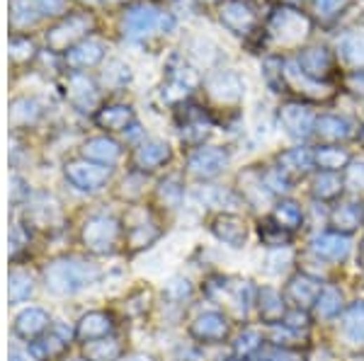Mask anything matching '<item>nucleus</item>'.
<instances>
[{
	"label": "nucleus",
	"mask_w": 364,
	"mask_h": 361,
	"mask_svg": "<svg viewBox=\"0 0 364 361\" xmlns=\"http://www.w3.org/2000/svg\"><path fill=\"white\" fill-rule=\"evenodd\" d=\"M342 291L338 287H323L313 303V310L320 320H333V317L340 315L342 310Z\"/></svg>",
	"instance_id": "nucleus-22"
},
{
	"label": "nucleus",
	"mask_w": 364,
	"mask_h": 361,
	"mask_svg": "<svg viewBox=\"0 0 364 361\" xmlns=\"http://www.w3.org/2000/svg\"><path fill=\"white\" fill-rule=\"evenodd\" d=\"M168 158H170V148L165 143H160V141L146 143L141 150H138V155H136L138 165H141V168H146V170L158 168V165H163Z\"/></svg>",
	"instance_id": "nucleus-29"
},
{
	"label": "nucleus",
	"mask_w": 364,
	"mask_h": 361,
	"mask_svg": "<svg viewBox=\"0 0 364 361\" xmlns=\"http://www.w3.org/2000/svg\"><path fill=\"white\" fill-rule=\"evenodd\" d=\"M119 344L115 339H93L85 342V359L88 361H117L119 359Z\"/></svg>",
	"instance_id": "nucleus-27"
},
{
	"label": "nucleus",
	"mask_w": 364,
	"mask_h": 361,
	"mask_svg": "<svg viewBox=\"0 0 364 361\" xmlns=\"http://www.w3.org/2000/svg\"><path fill=\"white\" fill-rule=\"evenodd\" d=\"M160 197L170 204V206H178L180 197H182V187L178 182H163V190H160Z\"/></svg>",
	"instance_id": "nucleus-38"
},
{
	"label": "nucleus",
	"mask_w": 364,
	"mask_h": 361,
	"mask_svg": "<svg viewBox=\"0 0 364 361\" xmlns=\"http://www.w3.org/2000/svg\"><path fill=\"white\" fill-rule=\"evenodd\" d=\"M71 361H88V359H71Z\"/></svg>",
	"instance_id": "nucleus-44"
},
{
	"label": "nucleus",
	"mask_w": 364,
	"mask_h": 361,
	"mask_svg": "<svg viewBox=\"0 0 364 361\" xmlns=\"http://www.w3.org/2000/svg\"><path fill=\"white\" fill-rule=\"evenodd\" d=\"M100 279V269L78 257H61L44 269V287L53 296H73Z\"/></svg>",
	"instance_id": "nucleus-1"
},
{
	"label": "nucleus",
	"mask_w": 364,
	"mask_h": 361,
	"mask_svg": "<svg viewBox=\"0 0 364 361\" xmlns=\"http://www.w3.org/2000/svg\"><path fill=\"white\" fill-rule=\"evenodd\" d=\"M228 160H231V155H228L226 148H221V145H202L200 150H195V153L190 155V160H187V165H190V170L195 172L197 177H216L219 172L226 170Z\"/></svg>",
	"instance_id": "nucleus-4"
},
{
	"label": "nucleus",
	"mask_w": 364,
	"mask_h": 361,
	"mask_svg": "<svg viewBox=\"0 0 364 361\" xmlns=\"http://www.w3.org/2000/svg\"><path fill=\"white\" fill-rule=\"evenodd\" d=\"M32 291H34V287H32V277L27 272H22V269H15L13 274H10V301L13 303H22V301H27L32 296Z\"/></svg>",
	"instance_id": "nucleus-31"
},
{
	"label": "nucleus",
	"mask_w": 364,
	"mask_h": 361,
	"mask_svg": "<svg viewBox=\"0 0 364 361\" xmlns=\"http://www.w3.org/2000/svg\"><path fill=\"white\" fill-rule=\"evenodd\" d=\"M10 361H27V359H25L22 352H13V354H10Z\"/></svg>",
	"instance_id": "nucleus-42"
},
{
	"label": "nucleus",
	"mask_w": 364,
	"mask_h": 361,
	"mask_svg": "<svg viewBox=\"0 0 364 361\" xmlns=\"http://www.w3.org/2000/svg\"><path fill=\"white\" fill-rule=\"evenodd\" d=\"M289 3H297V0H289Z\"/></svg>",
	"instance_id": "nucleus-46"
},
{
	"label": "nucleus",
	"mask_w": 364,
	"mask_h": 361,
	"mask_svg": "<svg viewBox=\"0 0 364 361\" xmlns=\"http://www.w3.org/2000/svg\"><path fill=\"white\" fill-rule=\"evenodd\" d=\"M299 68L308 75L311 80L318 83L320 78H328L330 68H333V61H330V53L325 51L323 46H311V48H304L299 53Z\"/></svg>",
	"instance_id": "nucleus-15"
},
{
	"label": "nucleus",
	"mask_w": 364,
	"mask_h": 361,
	"mask_svg": "<svg viewBox=\"0 0 364 361\" xmlns=\"http://www.w3.org/2000/svg\"><path fill=\"white\" fill-rule=\"evenodd\" d=\"M258 235L262 245L267 247H289V242H292V233L287 228H282L280 223H275L272 218L262 221L258 225Z\"/></svg>",
	"instance_id": "nucleus-26"
},
{
	"label": "nucleus",
	"mask_w": 364,
	"mask_h": 361,
	"mask_svg": "<svg viewBox=\"0 0 364 361\" xmlns=\"http://www.w3.org/2000/svg\"><path fill=\"white\" fill-rule=\"evenodd\" d=\"M270 32L282 44H297L299 39L306 37L308 20L297 10H277L270 20Z\"/></svg>",
	"instance_id": "nucleus-3"
},
{
	"label": "nucleus",
	"mask_w": 364,
	"mask_h": 361,
	"mask_svg": "<svg viewBox=\"0 0 364 361\" xmlns=\"http://www.w3.org/2000/svg\"><path fill=\"white\" fill-rule=\"evenodd\" d=\"M313 163L323 172H335L340 168H347L350 155H347V150L340 148V145H323V148H318L313 153Z\"/></svg>",
	"instance_id": "nucleus-24"
},
{
	"label": "nucleus",
	"mask_w": 364,
	"mask_h": 361,
	"mask_svg": "<svg viewBox=\"0 0 364 361\" xmlns=\"http://www.w3.org/2000/svg\"><path fill=\"white\" fill-rule=\"evenodd\" d=\"M260 347H262V335L258 330H253V327H248V330L240 332L238 339L233 342V354H235V359L245 361V359L255 357V354L260 352Z\"/></svg>",
	"instance_id": "nucleus-28"
},
{
	"label": "nucleus",
	"mask_w": 364,
	"mask_h": 361,
	"mask_svg": "<svg viewBox=\"0 0 364 361\" xmlns=\"http://www.w3.org/2000/svg\"><path fill=\"white\" fill-rule=\"evenodd\" d=\"M129 110L126 107H112V110H107L103 117H100V124L107 129H122V126H126V122H129Z\"/></svg>",
	"instance_id": "nucleus-37"
},
{
	"label": "nucleus",
	"mask_w": 364,
	"mask_h": 361,
	"mask_svg": "<svg viewBox=\"0 0 364 361\" xmlns=\"http://www.w3.org/2000/svg\"><path fill=\"white\" fill-rule=\"evenodd\" d=\"M347 83H350V88L355 90V93H362V95H364V71H355V73H350V78H347Z\"/></svg>",
	"instance_id": "nucleus-40"
},
{
	"label": "nucleus",
	"mask_w": 364,
	"mask_h": 361,
	"mask_svg": "<svg viewBox=\"0 0 364 361\" xmlns=\"http://www.w3.org/2000/svg\"><path fill=\"white\" fill-rule=\"evenodd\" d=\"M49 327V313L41 308H27L15 317V332L22 339H34Z\"/></svg>",
	"instance_id": "nucleus-17"
},
{
	"label": "nucleus",
	"mask_w": 364,
	"mask_h": 361,
	"mask_svg": "<svg viewBox=\"0 0 364 361\" xmlns=\"http://www.w3.org/2000/svg\"><path fill=\"white\" fill-rule=\"evenodd\" d=\"M240 192H243V199L253 206H258L265 199L272 197V192L267 190L265 177H262V170H245L240 172Z\"/></svg>",
	"instance_id": "nucleus-19"
},
{
	"label": "nucleus",
	"mask_w": 364,
	"mask_h": 361,
	"mask_svg": "<svg viewBox=\"0 0 364 361\" xmlns=\"http://www.w3.org/2000/svg\"><path fill=\"white\" fill-rule=\"evenodd\" d=\"M342 185L345 182L335 172H320L313 180V197L320 199V202H335L342 194Z\"/></svg>",
	"instance_id": "nucleus-25"
},
{
	"label": "nucleus",
	"mask_w": 364,
	"mask_h": 361,
	"mask_svg": "<svg viewBox=\"0 0 364 361\" xmlns=\"http://www.w3.org/2000/svg\"><path fill=\"white\" fill-rule=\"evenodd\" d=\"M258 313H260V320L267 322V325H277V322L285 320L287 315V306H285V298L277 289L272 287H265L258 291Z\"/></svg>",
	"instance_id": "nucleus-14"
},
{
	"label": "nucleus",
	"mask_w": 364,
	"mask_h": 361,
	"mask_svg": "<svg viewBox=\"0 0 364 361\" xmlns=\"http://www.w3.org/2000/svg\"><path fill=\"white\" fill-rule=\"evenodd\" d=\"M231 332V322L223 313H216V310H209V313H202L195 317V322L190 325V335L197 339V342H207V344H216L223 342Z\"/></svg>",
	"instance_id": "nucleus-5"
},
{
	"label": "nucleus",
	"mask_w": 364,
	"mask_h": 361,
	"mask_svg": "<svg viewBox=\"0 0 364 361\" xmlns=\"http://www.w3.org/2000/svg\"><path fill=\"white\" fill-rule=\"evenodd\" d=\"M209 228H212L214 238L228 245L231 250H240L248 240V225L235 214H219V216H214Z\"/></svg>",
	"instance_id": "nucleus-7"
},
{
	"label": "nucleus",
	"mask_w": 364,
	"mask_h": 361,
	"mask_svg": "<svg viewBox=\"0 0 364 361\" xmlns=\"http://www.w3.org/2000/svg\"><path fill=\"white\" fill-rule=\"evenodd\" d=\"M85 153L95 160H103V163H115L117 155H119V148H117V143L107 141V138H95V141L85 145Z\"/></svg>",
	"instance_id": "nucleus-32"
},
{
	"label": "nucleus",
	"mask_w": 364,
	"mask_h": 361,
	"mask_svg": "<svg viewBox=\"0 0 364 361\" xmlns=\"http://www.w3.org/2000/svg\"><path fill=\"white\" fill-rule=\"evenodd\" d=\"M122 361H153V357H148V354H143V352H134V354L124 357Z\"/></svg>",
	"instance_id": "nucleus-41"
},
{
	"label": "nucleus",
	"mask_w": 364,
	"mask_h": 361,
	"mask_svg": "<svg viewBox=\"0 0 364 361\" xmlns=\"http://www.w3.org/2000/svg\"><path fill=\"white\" fill-rule=\"evenodd\" d=\"M350 238L342 233H335V230H325V233L313 235L311 240V250L318 257L328 262H345L347 255H350Z\"/></svg>",
	"instance_id": "nucleus-10"
},
{
	"label": "nucleus",
	"mask_w": 364,
	"mask_h": 361,
	"mask_svg": "<svg viewBox=\"0 0 364 361\" xmlns=\"http://www.w3.org/2000/svg\"><path fill=\"white\" fill-rule=\"evenodd\" d=\"M160 235V230L156 228V225L151 223H136L129 228V245L134 247V250H138V247H148L153 240H156Z\"/></svg>",
	"instance_id": "nucleus-33"
},
{
	"label": "nucleus",
	"mask_w": 364,
	"mask_h": 361,
	"mask_svg": "<svg viewBox=\"0 0 364 361\" xmlns=\"http://www.w3.org/2000/svg\"><path fill=\"white\" fill-rule=\"evenodd\" d=\"M66 175L78 190L83 192H95L107 182L110 177V170L107 168H98V165H90V163H71L66 168Z\"/></svg>",
	"instance_id": "nucleus-11"
},
{
	"label": "nucleus",
	"mask_w": 364,
	"mask_h": 361,
	"mask_svg": "<svg viewBox=\"0 0 364 361\" xmlns=\"http://www.w3.org/2000/svg\"><path fill=\"white\" fill-rule=\"evenodd\" d=\"M280 168L287 172L292 180H297V177H304L308 170L313 168V153L306 148H292V150H285V153H280Z\"/></svg>",
	"instance_id": "nucleus-20"
},
{
	"label": "nucleus",
	"mask_w": 364,
	"mask_h": 361,
	"mask_svg": "<svg viewBox=\"0 0 364 361\" xmlns=\"http://www.w3.org/2000/svg\"><path fill=\"white\" fill-rule=\"evenodd\" d=\"M362 218H364V211L360 204L355 202H342L333 209V214H330V223H333L335 233H342V235L355 233V230L360 228Z\"/></svg>",
	"instance_id": "nucleus-16"
},
{
	"label": "nucleus",
	"mask_w": 364,
	"mask_h": 361,
	"mask_svg": "<svg viewBox=\"0 0 364 361\" xmlns=\"http://www.w3.org/2000/svg\"><path fill=\"white\" fill-rule=\"evenodd\" d=\"M221 22L235 34H248L255 27V13L243 0H228L221 8Z\"/></svg>",
	"instance_id": "nucleus-12"
},
{
	"label": "nucleus",
	"mask_w": 364,
	"mask_h": 361,
	"mask_svg": "<svg viewBox=\"0 0 364 361\" xmlns=\"http://www.w3.org/2000/svg\"><path fill=\"white\" fill-rule=\"evenodd\" d=\"M360 260H362V265H364V240H362V245H360Z\"/></svg>",
	"instance_id": "nucleus-43"
},
{
	"label": "nucleus",
	"mask_w": 364,
	"mask_h": 361,
	"mask_svg": "<svg viewBox=\"0 0 364 361\" xmlns=\"http://www.w3.org/2000/svg\"><path fill=\"white\" fill-rule=\"evenodd\" d=\"M316 133L325 141H345V138L352 136V124L345 117L325 114L316 119Z\"/></svg>",
	"instance_id": "nucleus-21"
},
{
	"label": "nucleus",
	"mask_w": 364,
	"mask_h": 361,
	"mask_svg": "<svg viewBox=\"0 0 364 361\" xmlns=\"http://www.w3.org/2000/svg\"><path fill=\"white\" fill-rule=\"evenodd\" d=\"M209 93H212L214 100L221 102V105H238V102L243 100L245 85L238 73L219 71L209 78Z\"/></svg>",
	"instance_id": "nucleus-9"
},
{
	"label": "nucleus",
	"mask_w": 364,
	"mask_h": 361,
	"mask_svg": "<svg viewBox=\"0 0 364 361\" xmlns=\"http://www.w3.org/2000/svg\"><path fill=\"white\" fill-rule=\"evenodd\" d=\"M226 361H240V359H226Z\"/></svg>",
	"instance_id": "nucleus-45"
},
{
	"label": "nucleus",
	"mask_w": 364,
	"mask_h": 361,
	"mask_svg": "<svg viewBox=\"0 0 364 361\" xmlns=\"http://www.w3.org/2000/svg\"><path fill=\"white\" fill-rule=\"evenodd\" d=\"M192 296V284L187 282L185 277H173L168 284H165V298L170 303H182Z\"/></svg>",
	"instance_id": "nucleus-35"
},
{
	"label": "nucleus",
	"mask_w": 364,
	"mask_h": 361,
	"mask_svg": "<svg viewBox=\"0 0 364 361\" xmlns=\"http://www.w3.org/2000/svg\"><path fill=\"white\" fill-rule=\"evenodd\" d=\"M112 330H115L112 315L103 313V310H93V313L80 317L76 327V337L83 339V342H93V339H105Z\"/></svg>",
	"instance_id": "nucleus-13"
},
{
	"label": "nucleus",
	"mask_w": 364,
	"mask_h": 361,
	"mask_svg": "<svg viewBox=\"0 0 364 361\" xmlns=\"http://www.w3.org/2000/svg\"><path fill=\"white\" fill-rule=\"evenodd\" d=\"M117 240H119V223L112 216L98 214V216L88 218V223L83 225V242L95 255H110L115 250Z\"/></svg>",
	"instance_id": "nucleus-2"
},
{
	"label": "nucleus",
	"mask_w": 364,
	"mask_h": 361,
	"mask_svg": "<svg viewBox=\"0 0 364 361\" xmlns=\"http://www.w3.org/2000/svg\"><path fill=\"white\" fill-rule=\"evenodd\" d=\"M262 177H265V185H267V190H270L272 194H282V192H287L289 187H292V177L287 175L285 170L277 165V168H267V170H262Z\"/></svg>",
	"instance_id": "nucleus-34"
},
{
	"label": "nucleus",
	"mask_w": 364,
	"mask_h": 361,
	"mask_svg": "<svg viewBox=\"0 0 364 361\" xmlns=\"http://www.w3.org/2000/svg\"><path fill=\"white\" fill-rule=\"evenodd\" d=\"M280 124L292 138H306L316 129V117L301 102H289V105L280 107Z\"/></svg>",
	"instance_id": "nucleus-6"
},
{
	"label": "nucleus",
	"mask_w": 364,
	"mask_h": 361,
	"mask_svg": "<svg viewBox=\"0 0 364 361\" xmlns=\"http://www.w3.org/2000/svg\"><path fill=\"white\" fill-rule=\"evenodd\" d=\"M340 56L352 66H364V37L362 34H347L338 44Z\"/></svg>",
	"instance_id": "nucleus-30"
},
{
	"label": "nucleus",
	"mask_w": 364,
	"mask_h": 361,
	"mask_svg": "<svg viewBox=\"0 0 364 361\" xmlns=\"http://www.w3.org/2000/svg\"><path fill=\"white\" fill-rule=\"evenodd\" d=\"M320 289H323V287H320V279H316V277H311V274H306V272H299V274H294V277L287 282L285 294H287V298L294 303V308L306 310V308H313V303H316V298H318Z\"/></svg>",
	"instance_id": "nucleus-8"
},
{
	"label": "nucleus",
	"mask_w": 364,
	"mask_h": 361,
	"mask_svg": "<svg viewBox=\"0 0 364 361\" xmlns=\"http://www.w3.org/2000/svg\"><path fill=\"white\" fill-rule=\"evenodd\" d=\"M347 0H316V10L320 15H335Z\"/></svg>",
	"instance_id": "nucleus-39"
},
{
	"label": "nucleus",
	"mask_w": 364,
	"mask_h": 361,
	"mask_svg": "<svg viewBox=\"0 0 364 361\" xmlns=\"http://www.w3.org/2000/svg\"><path fill=\"white\" fill-rule=\"evenodd\" d=\"M345 185L355 192H364V160H350L347 163Z\"/></svg>",
	"instance_id": "nucleus-36"
},
{
	"label": "nucleus",
	"mask_w": 364,
	"mask_h": 361,
	"mask_svg": "<svg viewBox=\"0 0 364 361\" xmlns=\"http://www.w3.org/2000/svg\"><path fill=\"white\" fill-rule=\"evenodd\" d=\"M270 218L275 221V223H280L282 228H287L289 233H294V230H299L304 225L301 206H299L297 202H292V199H282V202L275 206V211H272Z\"/></svg>",
	"instance_id": "nucleus-23"
},
{
	"label": "nucleus",
	"mask_w": 364,
	"mask_h": 361,
	"mask_svg": "<svg viewBox=\"0 0 364 361\" xmlns=\"http://www.w3.org/2000/svg\"><path fill=\"white\" fill-rule=\"evenodd\" d=\"M340 332L347 344H364V303L357 301L342 313Z\"/></svg>",
	"instance_id": "nucleus-18"
}]
</instances>
